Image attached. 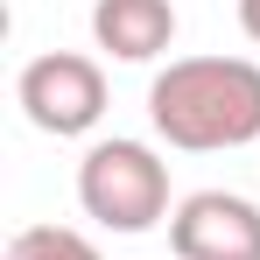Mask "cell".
I'll return each mask as SVG.
<instances>
[{"label":"cell","mask_w":260,"mask_h":260,"mask_svg":"<svg viewBox=\"0 0 260 260\" xmlns=\"http://www.w3.org/2000/svg\"><path fill=\"white\" fill-rule=\"evenodd\" d=\"M148 120L183 155H225L260 141V63L253 56H176L148 85Z\"/></svg>","instance_id":"1"},{"label":"cell","mask_w":260,"mask_h":260,"mask_svg":"<svg viewBox=\"0 0 260 260\" xmlns=\"http://www.w3.org/2000/svg\"><path fill=\"white\" fill-rule=\"evenodd\" d=\"M78 204L85 218H99L106 232H155L169 211V162L148 148V141H91L85 162H78Z\"/></svg>","instance_id":"2"},{"label":"cell","mask_w":260,"mask_h":260,"mask_svg":"<svg viewBox=\"0 0 260 260\" xmlns=\"http://www.w3.org/2000/svg\"><path fill=\"white\" fill-rule=\"evenodd\" d=\"M14 99H21V113H28L36 134L71 141V134H91L106 120V71L91 56H78V49H49V56L21 63Z\"/></svg>","instance_id":"3"},{"label":"cell","mask_w":260,"mask_h":260,"mask_svg":"<svg viewBox=\"0 0 260 260\" xmlns=\"http://www.w3.org/2000/svg\"><path fill=\"white\" fill-rule=\"evenodd\" d=\"M176 260H260V204L232 190H190L169 218Z\"/></svg>","instance_id":"4"},{"label":"cell","mask_w":260,"mask_h":260,"mask_svg":"<svg viewBox=\"0 0 260 260\" xmlns=\"http://www.w3.org/2000/svg\"><path fill=\"white\" fill-rule=\"evenodd\" d=\"M91 43L113 63H155L176 43V7L169 0H91Z\"/></svg>","instance_id":"5"},{"label":"cell","mask_w":260,"mask_h":260,"mask_svg":"<svg viewBox=\"0 0 260 260\" xmlns=\"http://www.w3.org/2000/svg\"><path fill=\"white\" fill-rule=\"evenodd\" d=\"M7 260H106V253L71 225H21L7 239Z\"/></svg>","instance_id":"6"},{"label":"cell","mask_w":260,"mask_h":260,"mask_svg":"<svg viewBox=\"0 0 260 260\" xmlns=\"http://www.w3.org/2000/svg\"><path fill=\"white\" fill-rule=\"evenodd\" d=\"M239 28H246V43L260 49V0H239Z\"/></svg>","instance_id":"7"}]
</instances>
